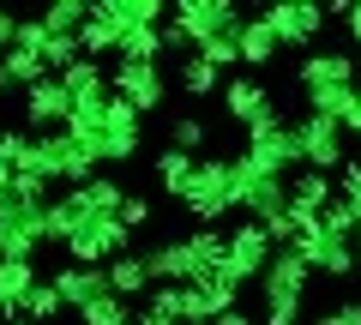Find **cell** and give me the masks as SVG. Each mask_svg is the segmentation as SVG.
<instances>
[{
	"label": "cell",
	"mask_w": 361,
	"mask_h": 325,
	"mask_svg": "<svg viewBox=\"0 0 361 325\" xmlns=\"http://www.w3.org/2000/svg\"><path fill=\"white\" fill-rule=\"evenodd\" d=\"M361 61L349 49H313V54H301V66H295V91L307 97V115H325V121H343V103H349V91L361 85Z\"/></svg>",
	"instance_id": "1"
},
{
	"label": "cell",
	"mask_w": 361,
	"mask_h": 325,
	"mask_svg": "<svg viewBox=\"0 0 361 325\" xmlns=\"http://www.w3.org/2000/svg\"><path fill=\"white\" fill-rule=\"evenodd\" d=\"M180 205L193 211L199 229H217V223L235 211V193H229V163H223V157H199V169H193V181H187V193H180Z\"/></svg>",
	"instance_id": "2"
},
{
	"label": "cell",
	"mask_w": 361,
	"mask_h": 325,
	"mask_svg": "<svg viewBox=\"0 0 361 325\" xmlns=\"http://www.w3.org/2000/svg\"><path fill=\"white\" fill-rule=\"evenodd\" d=\"M229 193H235V211H247V223L283 217V175H265L259 163H247V157L229 163Z\"/></svg>",
	"instance_id": "3"
},
{
	"label": "cell",
	"mask_w": 361,
	"mask_h": 325,
	"mask_svg": "<svg viewBox=\"0 0 361 325\" xmlns=\"http://www.w3.org/2000/svg\"><path fill=\"white\" fill-rule=\"evenodd\" d=\"M169 25L193 42V49H205V42H223V37L241 30V6H229V0H175L169 6Z\"/></svg>",
	"instance_id": "4"
},
{
	"label": "cell",
	"mask_w": 361,
	"mask_h": 325,
	"mask_svg": "<svg viewBox=\"0 0 361 325\" xmlns=\"http://www.w3.org/2000/svg\"><path fill=\"white\" fill-rule=\"evenodd\" d=\"M42 247V199L6 193L0 199V259H37Z\"/></svg>",
	"instance_id": "5"
},
{
	"label": "cell",
	"mask_w": 361,
	"mask_h": 325,
	"mask_svg": "<svg viewBox=\"0 0 361 325\" xmlns=\"http://www.w3.org/2000/svg\"><path fill=\"white\" fill-rule=\"evenodd\" d=\"M289 127H295V145H301V169L337 175V169L349 163V139H343V127H337V121L301 115V121H289Z\"/></svg>",
	"instance_id": "6"
},
{
	"label": "cell",
	"mask_w": 361,
	"mask_h": 325,
	"mask_svg": "<svg viewBox=\"0 0 361 325\" xmlns=\"http://www.w3.org/2000/svg\"><path fill=\"white\" fill-rule=\"evenodd\" d=\"M247 163H259L265 175H283L289 181V169L301 163V145H295V127H289L283 115H265L259 127H247Z\"/></svg>",
	"instance_id": "7"
},
{
	"label": "cell",
	"mask_w": 361,
	"mask_h": 325,
	"mask_svg": "<svg viewBox=\"0 0 361 325\" xmlns=\"http://www.w3.org/2000/svg\"><path fill=\"white\" fill-rule=\"evenodd\" d=\"M109 97L115 103H127L133 115H151V109H163V97H169V78H163V66H133V61H115L109 66Z\"/></svg>",
	"instance_id": "8"
},
{
	"label": "cell",
	"mask_w": 361,
	"mask_h": 325,
	"mask_svg": "<svg viewBox=\"0 0 361 325\" xmlns=\"http://www.w3.org/2000/svg\"><path fill=\"white\" fill-rule=\"evenodd\" d=\"M271 235L265 223H241V229H223V271L235 277V283H259L271 265Z\"/></svg>",
	"instance_id": "9"
},
{
	"label": "cell",
	"mask_w": 361,
	"mask_h": 325,
	"mask_svg": "<svg viewBox=\"0 0 361 325\" xmlns=\"http://www.w3.org/2000/svg\"><path fill=\"white\" fill-rule=\"evenodd\" d=\"M235 301H241V283H235L229 271H205V277H193V283H180V319L217 325Z\"/></svg>",
	"instance_id": "10"
},
{
	"label": "cell",
	"mask_w": 361,
	"mask_h": 325,
	"mask_svg": "<svg viewBox=\"0 0 361 325\" xmlns=\"http://www.w3.org/2000/svg\"><path fill=\"white\" fill-rule=\"evenodd\" d=\"M37 151H42V169H49V181L85 187L90 175H97V157H90V151H85V145H78L66 127H54V133H37Z\"/></svg>",
	"instance_id": "11"
},
{
	"label": "cell",
	"mask_w": 361,
	"mask_h": 325,
	"mask_svg": "<svg viewBox=\"0 0 361 325\" xmlns=\"http://www.w3.org/2000/svg\"><path fill=\"white\" fill-rule=\"evenodd\" d=\"M66 253H73V265H115L121 253H133V235L121 229V217H90L66 241Z\"/></svg>",
	"instance_id": "12"
},
{
	"label": "cell",
	"mask_w": 361,
	"mask_h": 325,
	"mask_svg": "<svg viewBox=\"0 0 361 325\" xmlns=\"http://www.w3.org/2000/svg\"><path fill=\"white\" fill-rule=\"evenodd\" d=\"M307 259L301 253H289V247H277L271 253V265H265V277H259V295H265V307H301V295H307Z\"/></svg>",
	"instance_id": "13"
},
{
	"label": "cell",
	"mask_w": 361,
	"mask_h": 325,
	"mask_svg": "<svg viewBox=\"0 0 361 325\" xmlns=\"http://www.w3.org/2000/svg\"><path fill=\"white\" fill-rule=\"evenodd\" d=\"M259 18L271 25V37H277V42L307 49V42L319 37V25H325V6H313V0H277V6H265Z\"/></svg>",
	"instance_id": "14"
},
{
	"label": "cell",
	"mask_w": 361,
	"mask_h": 325,
	"mask_svg": "<svg viewBox=\"0 0 361 325\" xmlns=\"http://www.w3.org/2000/svg\"><path fill=\"white\" fill-rule=\"evenodd\" d=\"M217 97H223V115H229L235 127H259L265 115H277V103H271V85H265V78H253V73H235Z\"/></svg>",
	"instance_id": "15"
},
{
	"label": "cell",
	"mask_w": 361,
	"mask_h": 325,
	"mask_svg": "<svg viewBox=\"0 0 361 325\" xmlns=\"http://www.w3.org/2000/svg\"><path fill=\"white\" fill-rule=\"evenodd\" d=\"M25 121L37 133H54V127H66V121H73V97H66V85L61 78H37V85H30L25 91Z\"/></svg>",
	"instance_id": "16"
},
{
	"label": "cell",
	"mask_w": 361,
	"mask_h": 325,
	"mask_svg": "<svg viewBox=\"0 0 361 325\" xmlns=\"http://www.w3.org/2000/svg\"><path fill=\"white\" fill-rule=\"evenodd\" d=\"M49 283H54V295H61L73 313H85L90 301H103V295H109V271H103V265H61Z\"/></svg>",
	"instance_id": "17"
},
{
	"label": "cell",
	"mask_w": 361,
	"mask_h": 325,
	"mask_svg": "<svg viewBox=\"0 0 361 325\" xmlns=\"http://www.w3.org/2000/svg\"><path fill=\"white\" fill-rule=\"evenodd\" d=\"M331 193H337L331 175H313V169H295V175L283 181V205L295 211V217H319V211L331 205Z\"/></svg>",
	"instance_id": "18"
},
{
	"label": "cell",
	"mask_w": 361,
	"mask_h": 325,
	"mask_svg": "<svg viewBox=\"0 0 361 325\" xmlns=\"http://www.w3.org/2000/svg\"><path fill=\"white\" fill-rule=\"evenodd\" d=\"M301 259H307V271H325V277H349L355 271V241H337V235H313L307 247H295Z\"/></svg>",
	"instance_id": "19"
},
{
	"label": "cell",
	"mask_w": 361,
	"mask_h": 325,
	"mask_svg": "<svg viewBox=\"0 0 361 325\" xmlns=\"http://www.w3.org/2000/svg\"><path fill=\"white\" fill-rule=\"evenodd\" d=\"M37 78H49V66H42L37 49H18V42H13V49L0 54V97H13V91L25 97Z\"/></svg>",
	"instance_id": "20"
},
{
	"label": "cell",
	"mask_w": 361,
	"mask_h": 325,
	"mask_svg": "<svg viewBox=\"0 0 361 325\" xmlns=\"http://www.w3.org/2000/svg\"><path fill=\"white\" fill-rule=\"evenodd\" d=\"M66 85V97H73V103H103L109 97V66L103 61H90V54H78L73 66H66V73H54Z\"/></svg>",
	"instance_id": "21"
},
{
	"label": "cell",
	"mask_w": 361,
	"mask_h": 325,
	"mask_svg": "<svg viewBox=\"0 0 361 325\" xmlns=\"http://www.w3.org/2000/svg\"><path fill=\"white\" fill-rule=\"evenodd\" d=\"M30 289H37V265L30 259H0V325L18 319V307H25Z\"/></svg>",
	"instance_id": "22"
},
{
	"label": "cell",
	"mask_w": 361,
	"mask_h": 325,
	"mask_svg": "<svg viewBox=\"0 0 361 325\" xmlns=\"http://www.w3.org/2000/svg\"><path fill=\"white\" fill-rule=\"evenodd\" d=\"M103 271H109V295H121V301H145V295H151V271H145L139 247L121 253V259L103 265Z\"/></svg>",
	"instance_id": "23"
},
{
	"label": "cell",
	"mask_w": 361,
	"mask_h": 325,
	"mask_svg": "<svg viewBox=\"0 0 361 325\" xmlns=\"http://www.w3.org/2000/svg\"><path fill=\"white\" fill-rule=\"evenodd\" d=\"M277 49H283V42L271 37V25L265 18H241V30H235V54H241V66H265V61H277Z\"/></svg>",
	"instance_id": "24"
},
{
	"label": "cell",
	"mask_w": 361,
	"mask_h": 325,
	"mask_svg": "<svg viewBox=\"0 0 361 325\" xmlns=\"http://www.w3.org/2000/svg\"><path fill=\"white\" fill-rule=\"evenodd\" d=\"M133 325H180V283H151V295L133 313Z\"/></svg>",
	"instance_id": "25"
},
{
	"label": "cell",
	"mask_w": 361,
	"mask_h": 325,
	"mask_svg": "<svg viewBox=\"0 0 361 325\" xmlns=\"http://www.w3.org/2000/svg\"><path fill=\"white\" fill-rule=\"evenodd\" d=\"M151 169H157V187L180 199V193H187V181H193V169H199V157H187V151H169V145H163Z\"/></svg>",
	"instance_id": "26"
},
{
	"label": "cell",
	"mask_w": 361,
	"mask_h": 325,
	"mask_svg": "<svg viewBox=\"0 0 361 325\" xmlns=\"http://www.w3.org/2000/svg\"><path fill=\"white\" fill-rule=\"evenodd\" d=\"M61 313H66V301L54 295V283H49V277H37V289L25 295V307H18V319H30V325H54Z\"/></svg>",
	"instance_id": "27"
},
{
	"label": "cell",
	"mask_w": 361,
	"mask_h": 325,
	"mask_svg": "<svg viewBox=\"0 0 361 325\" xmlns=\"http://www.w3.org/2000/svg\"><path fill=\"white\" fill-rule=\"evenodd\" d=\"M85 13H90V6H78V0H54L37 25L49 30V37H78V30H85Z\"/></svg>",
	"instance_id": "28"
},
{
	"label": "cell",
	"mask_w": 361,
	"mask_h": 325,
	"mask_svg": "<svg viewBox=\"0 0 361 325\" xmlns=\"http://www.w3.org/2000/svg\"><path fill=\"white\" fill-rule=\"evenodd\" d=\"M205 139H211V127L199 115H180L175 127H169V151H187V157H199L205 151Z\"/></svg>",
	"instance_id": "29"
},
{
	"label": "cell",
	"mask_w": 361,
	"mask_h": 325,
	"mask_svg": "<svg viewBox=\"0 0 361 325\" xmlns=\"http://www.w3.org/2000/svg\"><path fill=\"white\" fill-rule=\"evenodd\" d=\"M180 91H187V97H193V103H199V97L223 91V85H217V73H211V66L199 61V54H187V61H180Z\"/></svg>",
	"instance_id": "30"
},
{
	"label": "cell",
	"mask_w": 361,
	"mask_h": 325,
	"mask_svg": "<svg viewBox=\"0 0 361 325\" xmlns=\"http://www.w3.org/2000/svg\"><path fill=\"white\" fill-rule=\"evenodd\" d=\"M78 319H85V325H133V313H127V301H121V295H103V301H90Z\"/></svg>",
	"instance_id": "31"
},
{
	"label": "cell",
	"mask_w": 361,
	"mask_h": 325,
	"mask_svg": "<svg viewBox=\"0 0 361 325\" xmlns=\"http://www.w3.org/2000/svg\"><path fill=\"white\" fill-rule=\"evenodd\" d=\"M73 61H78V37H49V30H42V66H49V73H66Z\"/></svg>",
	"instance_id": "32"
},
{
	"label": "cell",
	"mask_w": 361,
	"mask_h": 325,
	"mask_svg": "<svg viewBox=\"0 0 361 325\" xmlns=\"http://www.w3.org/2000/svg\"><path fill=\"white\" fill-rule=\"evenodd\" d=\"M115 217H121V229H151V217H157V205H151V199H145V193H127V199H121V211H115Z\"/></svg>",
	"instance_id": "33"
},
{
	"label": "cell",
	"mask_w": 361,
	"mask_h": 325,
	"mask_svg": "<svg viewBox=\"0 0 361 325\" xmlns=\"http://www.w3.org/2000/svg\"><path fill=\"white\" fill-rule=\"evenodd\" d=\"M313 325H361V295H349V301H331V307H325Z\"/></svg>",
	"instance_id": "34"
},
{
	"label": "cell",
	"mask_w": 361,
	"mask_h": 325,
	"mask_svg": "<svg viewBox=\"0 0 361 325\" xmlns=\"http://www.w3.org/2000/svg\"><path fill=\"white\" fill-rule=\"evenodd\" d=\"M337 181H343V187H337V193H343V199H349V205H355V211H361V157H349L343 169H337Z\"/></svg>",
	"instance_id": "35"
},
{
	"label": "cell",
	"mask_w": 361,
	"mask_h": 325,
	"mask_svg": "<svg viewBox=\"0 0 361 325\" xmlns=\"http://www.w3.org/2000/svg\"><path fill=\"white\" fill-rule=\"evenodd\" d=\"M337 127H343V139H361V85L349 91V103H343V121H337Z\"/></svg>",
	"instance_id": "36"
},
{
	"label": "cell",
	"mask_w": 361,
	"mask_h": 325,
	"mask_svg": "<svg viewBox=\"0 0 361 325\" xmlns=\"http://www.w3.org/2000/svg\"><path fill=\"white\" fill-rule=\"evenodd\" d=\"M265 325H301V307H265Z\"/></svg>",
	"instance_id": "37"
},
{
	"label": "cell",
	"mask_w": 361,
	"mask_h": 325,
	"mask_svg": "<svg viewBox=\"0 0 361 325\" xmlns=\"http://www.w3.org/2000/svg\"><path fill=\"white\" fill-rule=\"evenodd\" d=\"M343 25H349V37L361 42V0H349V18H343Z\"/></svg>",
	"instance_id": "38"
},
{
	"label": "cell",
	"mask_w": 361,
	"mask_h": 325,
	"mask_svg": "<svg viewBox=\"0 0 361 325\" xmlns=\"http://www.w3.org/2000/svg\"><path fill=\"white\" fill-rule=\"evenodd\" d=\"M217 325H253V313H247V307H229V313H223Z\"/></svg>",
	"instance_id": "39"
},
{
	"label": "cell",
	"mask_w": 361,
	"mask_h": 325,
	"mask_svg": "<svg viewBox=\"0 0 361 325\" xmlns=\"http://www.w3.org/2000/svg\"><path fill=\"white\" fill-rule=\"evenodd\" d=\"M13 193V163H6V157H0V199Z\"/></svg>",
	"instance_id": "40"
},
{
	"label": "cell",
	"mask_w": 361,
	"mask_h": 325,
	"mask_svg": "<svg viewBox=\"0 0 361 325\" xmlns=\"http://www.w3.org/2000/svg\"><path fill=\"white\" fill-rule=\"evenodd\" d=\"M355 271H361V241H355Z\"/></svg>",
	"instance_id": "41"
},
{
	"label": "cell",
	"mask_w": 361,
	"mask_h": 325,
	"mask_svg": "<svg viewBox=\"0 0 361 325\" xmlns=\"http://www.w3.org/2000/svg\"><path fill=\"white\" fill-rule=\"evenodd\" d=\"M6 325H30V319H6Z\"/></svg>",
	"instance_id": "42"
},
{
	"label": "cell",
	"mask_w": 361,
	"mask_h": 325,
	"mask_svg": "<svg viewBox=\"0 0 361 325\" xmlns=\"http://www.w3.org/2000/svg\"><path fill=\"white\" fill-rule=\"evenodd\" d=\"M355 61H361V49H355Z\"/></svg>",
	"instance_id": "43"
}]
</instances>
